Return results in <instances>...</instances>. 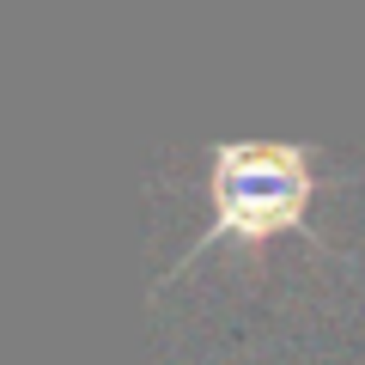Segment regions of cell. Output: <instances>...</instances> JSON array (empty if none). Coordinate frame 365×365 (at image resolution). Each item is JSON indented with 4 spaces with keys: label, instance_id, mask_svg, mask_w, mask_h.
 Instances as JSON below:
<instances>
[{
    "label": "cell",
    "instance_id": "6da1fadb",
    "mask_svg": "<svg viewBox=\"0 0 365 365\" xmlns=\"http://www.w3.org/2000/svg\"><path fill=\"white\" fill-rule=\"evenodd\" d=\"M304 201H311V170L304 153L292 146H220L213 158V207H220V232L237 237H274L280 225H299Z\"/></svg>",
    "mask_w": 365,
    "mask_h": 365
}]
</instances>
